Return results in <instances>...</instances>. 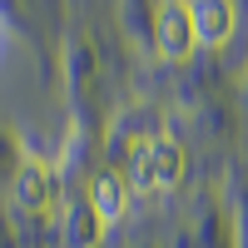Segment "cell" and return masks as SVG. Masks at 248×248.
I'll list each match as a JSON object with an SVG mask.
<instances>
[{
  "label": "cell",
  "mask_w": 248,
  "mask_h": 248,
  "mask_svg": "<svg viewBox=\"0 0 248 248\" xmlns=\"http://www.w3.org/2000/svg\"><path fill=\"white\" fill-rule=\"evenodd\" d=\"M194 15V35L203 45H223L233 35V5H189Z\"/></svg>",
  "instance_id": "cell-5"
},
{
  "label": "cell",
  "mask_w": 248,
  "mask_h": 248,
  "mask_svg": "<svg viewBox=\"0 0 248 248\" xmlns=\"http://www.w3.org/2000/svg\"><path fill=\"white\" fill-rule=\"evenodd\" d=\"M129 179H119V174H99L94 179V189H90V203H94V214H99V223H114V218H124V209H129Z\"/></svg>",
  "instance_id": "cell-3"
},
{
  "label": "cell",
  "mask_w": 248,
  "mask_h": 248,
  "mask_svg": "<svg viewBox=\"0 0 248 248\" xmlns=\"http://www.w3.org/2000/svg\"><path fill=\"white\" fill-rule=\"evenodd\" d=\"M99 214H94V203L90 199H79V203H70L65 209V243L70 248H94L99 243Z\"/></svg>",
  "instance_id": "cell-4"
},
{
  "label": "cell",
  "mask_w": 248,
  "mask_h": 248,
  "mask_svg": "<svg viewBox=\"0 0 248 248\" xmlns=\"http://www.w3.org/2000/svg\"><path fill=\"white\" fill-rule=\"evenodd\" d=\"M154 40H159V50L169 55V60H184V55H189V50L199 45L189 5H159V10H154Z\"/></svg>",
  "instance_id": "cell-2"
},
{
  "label": "cell",
  "mask_w": 248,
  "mask_h": 248,
  "mask_svg": "<svg viewBox=\"0 0 248 248\" xmlns=\"http://www.w3.org/2000/svg\"><path fill=\"white\" fill-rule=\"evenodd\" d=\"M184 179V149L169 134H149L144 144H134L129 154V189L154 194V189H174Z\"/></svg>",
  "instance_id": "cell-1"
}]
</instances>
